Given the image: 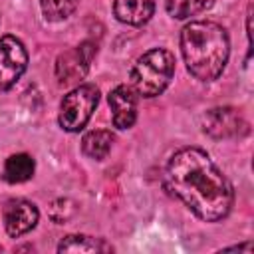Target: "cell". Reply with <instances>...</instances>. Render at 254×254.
Segmentation results:
<instances>
[{
  "label": "cell",
  "mask_w": 254,
  "mask_h": 254,
  "mask_svg": "<svg viewBox=\"0 0 254 254\" xmlns=\"http://www.w3.org/2000/svg\"><path fill=\"white\" fill-rule=\"evenodd\" d=\"M212 0H165L167 12L175 20H187L210 8Z\"/></svg>",
  "instance_id": "5bb4252c"
},
{
  "label": "cell",
  "mask_w": 254,
  "mask_h": 254,
  "mask_svg": "<svg viewBox=\"0 0 254 254\" xmlns=\"http://www.w3.org/2000/svg\"><path fill=\"white\" fill-rule=\"evenodd\" d=\"M2 218H4V228H6L8 236L18 238V236L30 232L38 224L40 212L34 202L24 200V198H12L4 204Z\"/></svg>",
  "instance_id": "ba28073f"
},
{
  "label": "cell",
  "mask_w": 254,
  "mask_h": 254,
  "mask_svg": "<svg viewBox=\"0 0 254 254\" xmlns=\"http://www.w3.org/2000/svg\"><path fill=\"white\" fill-rule=\"evenodd\" d=\"M181 54L190 75L200 81H214L230 56L228 34L212 20L189 22L181 32Z\"/></svg>",
  "instance_id": "7a4b0ae2"
},
{
  "label": "cell",
  "mask_w": 254,
  "mask_h": 254,
  "mask_svg": "<svg viewBox=\"0 0 254 254\" xmlns=\"http://www.w3.org/2000/svg\"><path fill=\"white\" fill-rule=\"evenodd\" d=\"M34 169H36V163L28 153H16L6 159L2 177H4V181L18 185V183H26L28 179H32Z\"/></svg>",
  "instance_id": "8fae6325"
},
{
  "label": "cell",
  "mask_w": 254,
  "mask_h": 254,
  "mask_svg": "<svg viewBox=\"0 0 254 254\" xmlns=\"http://www.w3.org/2000/svg\"><path fill=\"white\" fill-rule=\"evenodd\" d=\"M113 141H115V137H113L111 131L95 129V131H89V133L83 135V139H81V151H83L85 157L95 159V161H101L111 151Z\"/></svg>",
  "instance_id": "7c38bea8"
},
{
  "label": "cell",
  "mask_w": 254,
  "mask_h": 254,
  "mask_svg": "<svg viewBox=\"0 0 254 254\" xmlns=\"http://www.w3.org/2000/svg\"><path fill=\"white\" fill-rule=\"evenodd\" d=\"M175 73V56L165 48L145 52L131 67L129 85L141 97H157L171 83Z\"/></svg>",
  "instance_id": "3957f363"
},
{
  "label": "cell",
  "mask_w": 254,
  "mask_h": 254,
  "mask_svg": "<svg viewBox=\"0 0 254 254\" xmlns=\"http://www.w3.org/2000/svg\"><path fill=\"white\" fill-rule=\"evenodd\" d=\"M95 44L83 42L75 48H69L62 52L56 60V79L60 85H79V81L85 77L89 69V62L95 54Z\"/></svg>",
  "instance_id": "5b68a950"
},
{
  "label": "cell",
  "mask_w": 254,
  "mask_h": 254,
  "mask_svg": "<svg viewBox=\"0 0 254 254\" xmlns=\"http://www.w3.org/2000/svg\"><path fill=\"white\" fill-rule=\"evenodd\" d=\"M113 246L103 238H93L87 234H67L58 244V252H111Z\"/></svg>",
  "instance_id": "4fadbf2b"
},
{
  "label": "cell",
  "mask_w": 254,
  "mask_h": 254,
  "mask_svg": "<svg viewBox=\"0 0 254 254\" xmlns=\"http://www.w3.org/2000/svg\"><path fill=\"white\" fill-rule=\"evenodd\" d=\"M167 189L204 222H218L228 216L234 190L212 159L196 147L177 151L165 169Z\"/></svg>",
  "instance_id": "6da1fadb"
},
{
  "label": "cell",
  "mask_w": 254,
  "mask_h": 254,
  "mask_svg": "<svg viewBox=\"0 0 254 254\" xmlns=\"http://www.w3.org/2000/svg\"><path fill=\"white\" fill-rule=\"evenodd\" d=\"M28 67V52L16 36L0 38V89H10Z\"/></svg>",
  "instance_id": "52a82bcc"
},
{
  "label": "cell",
  "mask_w": 254,
  "mask_h": 254,
  "mask_svg": "<svg viewBox=\"0 0 254 254\" xmlns=\"http://www.w3.org/2000/svg\"><path fill=\"white\" fill-rule=\"evenodd\" d=\"M79 0H40L42 14L48 22H62L73 14Z\"/></svg>",
  "instance_id": "9a60e30c"
},
{
  "label": "cell",
  "mask_w": 254,
  "mask_h": 254,
  "mask_svg": "<svg viewBox=\"0 0 254 254\" xmlns=\"http://www.w3.org/2000/svg\"><path fill=\"white\" fill-rule=\"evenodd\" d=\"M157 0H115L113 12L115 18L129 26H143L151 20Z\"/></svg>",
  "instance_id": "30bf717a"
},
{
  "label": "cell",
  "mask_w": 254,
  "mask_h": 254,
  "mask_svg": "<svg viewBox=\"0 0 254 254\" xmlns=\"http://www.w3.org/2000/svg\"><path fill=\"white\" fill-rule=\"evenodd\" d=\"M99 103V89L93 83H79L60 103V127L69 133L81 131Z\"/></svg>",
  "instance_id": "277c9868"
},
{
  "label": "cell",
  "mask_w": 254,
  "mask_h": 254,
  "mask_svg": "<svg viewBox=\"0 0 254 254\" xmlns=\"http://www.w3.org/2000/svg\"><path fill=\"white\" fill-rule=\"evenodd\" d=\"M107 103L111 109L113 125L117 129H129L133 127L137 119V93L131 85H117L109 91Z\"/></svg>",
  "instance_id": "9c48e42d"
},
{
  "label": "cell",
  "mask_w": 254,
  "mask_h": 254,
  "mask_svg": "<svg viewBox=\"0 0 254 254\" xmlns=\"http://www.w3.org/2000/svg\"><path fill=\"white\" fill-rule=\"evenodd\" d=\"M202 131L212 139H240L250 127L244 115L232 107H214L202 115Z\"/></svg>",
  "instance_id": "8992f818"
}]
</instances>
